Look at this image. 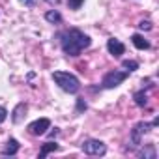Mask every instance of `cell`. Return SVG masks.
<instances>
[{
  "mask_svg": "<svg viewBox=\"0 0 159 159\" xmlns=\"http://www.w3.org/2000/svg\"><path fill=\"white\" fill-rule=\"evenodd\" d=\"M90 38L81 32V30H77V28H71V30H66L62 34V49L67 56H79L84 49L90 47Z\"/></svg>",
  "mask_w": 159,
  "mask_h": 159,
  "instance_id": "1",
  "label": "cell"
},
{
  "mask_svg": "<svg viewBox=\"0 0 159 159\" xmlns=\"http://www.w3.org/2000/svg\"><path fill=\"white\" fill-rule=\"evenodd\" d=\"M52 79L54 83L64 90V92H69V94H75L79 92V88H81V83H79V79L67 71H54L52 73Z\"/></svg>",
  "mask_w": 159,
  "mask_h": 159,
  "instance_id": "2",
  "label": "cell"
},
{
  "mask_svg": "<svg viewBox=\"0 0 159 159\" xmlns=\"http://www.w3.org/2000/svg\"><path fill=\"white\" fill-rule=\"evenodd\" d=\"M125 77H127V71H109L105 77H103V86L105 88H116L120 86L124 81H125Z\"/></svg>",
  "mask_w": 159,
  "mask_h": 159,
  "instance_id": "3",
  "label": "cell"
},
{
  "mask_svg": "<svg viewBox=\"0 0 159 159\" xmlns=\"http://www.w3.org/2000/svg\"><path fill=\"white\" fill-rule=\"evenodd\" d=\"M83 152L88 153V155H103V153L107 152V146H105L101 140L90 139V140H84V142H83Z\"/></svg>",
  "mask_w": 159,
  "mask_h": 159,
  "instance_id": "4",
  "label": "cell"
},
{
  "mask_svg": "<svg viewBox=\"0 0 159 159\" xmlns=\"http://www.w3.org/2000/svg\"><path fill=\"white\" fill-rule=\"evenodd\" d=\"M49 127H51V120H49V118H39V120H36V122H32V124L28 125V131H30L32 135L39 137V135H45Z\"/></svg>",
  "mask_w": 159,
  "mask_h": 159,
  "instance_id": "5",
  "label": "cell"
},
{
  "mask_svg": "<svg viewBox=\"0 0 159 159\" xmlns=\"http://www.w3.org/2000/svg\"><path fill=\"white\" fill-rule=\"evenodd\" d=\"M150 124H146V122H140V124H137L135 125V129H133V133H131V142L135 144V146H139L140 144V140H142V135L144 133H148L150 131Z\"/></svg>",
  "mask_w": 159,
  "mask_h": 159,
  "instance_id": "6",
  "label": "cell"
},
{
  "mask_svg": "<svg viewBox=\"0 0 159 159\" xmlns=\"http://www.w3.org/2000/svg\"><path fill=\"white\" fill-rule=\"evenodd\" d=\"M107 49H109V52L112 54V56H122L124 54V51H125V47H124V43L120 41V39H114V38H111L109 41H107Z\"/></svg>",
  "mask_w": 159,
  "mask_h": 159,
  "instance_id": "7",
  "label": "cell"
},
{
  "mask_svg": "<svg viewBox=\"0 0 159 159\" xmlns=\"http://www.w3.org/2000/svg\"><path fill=\"white\" fill-rule=\"evenodd\" d=\"M17 152H19V142H17L15 139H10V140L6 142L4 150H2V155H15Z\"/></svg>",
  "mask_w": 159,
  "mask_h": 159,
  "instance_id": "8",
  "label": "cell"
},
{
  "mask_svg": "<svg viewBox=\"0 0 159 159\" xmlns=\"http://www.w3.org/2000/svg\"><path fill=\"white\" fill-rule=\"evenodd\" d=\"M131 41H133V45H135L137 49H140V51H144V49L150 47V41L144 39V36H140V34H135V36L131 38Z\"/></svg>",
  "mask_w": 159,
  "mask_h": 159,
  "instance_id": "9",
  "label": "cell"
},
{
  "mask_svg": "<svg viewBox=\"0 0 159 159\" xmlns=\"http://www.w3.org/2000/svg\"><path fill=\"white\" fill-rule=\"evenodd\" d=\"M56 150H58V144H56V142H45V144L41 146V152H39V159L47 157V153H51V152H56Z\"/></svg>",
  "mask_w": 159,
  "mask_h": 159,
  "instance_id": "10",
  "label": "cell"
},
{
  "mask_svg": "<svg viewBox=\"0 0 159 159\" xmlns=\"http://www.w3.org/2000/svg\"><path fill=\"white\" fill-rule=\"evenodd\" d=\"M23 112H26V105H25V103L17 105V109L13 111V122H21V118H23Z\"/></svg>",
  "mask_w": 159,
  "mask_h": 159,
  "instance_id": "11",
  "label": "cell"
},
{
  "mask_svg": "<svg viewBox=\"0 0 159 159\" xmlns=\"http://www.w3.org/2000/svg\"><path fill=\"white\" fill-rule=\"evenodd\" d=\"M133 98H135V103H137L139 107H144V105L148 103V98H146V94H144V92H137Z\"/></svg>",
  "mask_w": 159,
  "mask_h": 159,
  "instance_id": "12",
  "label": "cell"
},
{
  "mask_svg": "<svg viewBox=\"0 0 159 159\" xmlns=\"http://www.w3.org/2000/svg\"><path fill=\"white\" fill-rule=\"evenodd\" d=\"M45 19H47L49 23H60L62 17H60L58 11H47V13H45Z\"/></svg>",
  "mask_w": 159,
  "mask_h": 159,
  "instance_id": "13",
  "label": "cell"
},
{
  "mask_svg": "<svg viewBox=\"0 0 159 159\" xmlns=\"http://www.w3.org/2000/svg\"><path fill=\"white\" fill-rule=\"evenodd\" d=\"M140 157H150V159H155V148H153V144H150L144 152H140Z\"/></svg>",
  "mask_w": 159,
  "mask_h": 159,
  "instance_id": "14",
  "label": "cell"
},
{
  "mask_svg": "<svg viewBox=\"0 0 159 159\" xmlns=\"http://www.w3.org/2000/svg\"><path fill=\"white\" fill-rule=\"evenodd\" d=\"M124 67H125L127 71H135V69L139 67V64H137L135 60H124Z\"/></svg>",
  "mask_w": 159,
  "mask_h": 159,
  "instance_id": "15",
  "label": "cell"
},
{
  "mask_svg": "<svg viewBox=\"0 0 159 159\" xmlns=\"http://www.w3.org/2000/svg\"><path fill=\"white\" fill-rule=\"evenodd\" d=\"M83 2H84V0H67V4H69L71 10H79L83 6Z\"/></svg>",
  "mask_w": 159,
  "mask_h": 159,
  "instance_id": "16",
  "label": "cell"
},
{
  "mask_svg": "<svg viewBox=\"0 0 159 159\" xmlns=\"http://www.w3.org/2000/svg\"><path fill=\"white\" fill-rule=\"evenodd\" d=\"M139 28L140 30H152V23L150 21H140L139 23Z\"/></svg>",
  "mask_w": 159,
  "mask_h": 159,
  "instance_id": "17",
  "label": "cell"
},
{
  "mask_svg": "<svg viewBox=\"0 0 159 159\" xmlns=\"http://www.w3.org/2000/svg\"><path fill=\"white\" fill-rule=\"evenodd\" d=\"M77 111H79V112L86 111V103H84V99H77Z\"/></svg>",
  "mask_w": 159,
  "mask_h": 159,
  "instance_id": "18",
  "label": "cell"
},
{
  "mask_svg": "<svg viewBox=\"0 0 159 159\" xmlns=\"http://www.w3.org/2000/svg\"><path fill=\"white\" fill-rule=\"evenodd\" d=\"M6 118H8V111H6L4 107H0V124H2Z\"/></svg>",
  "mask_w": 159,
  "mask_h": 159,
  "instance_id": "19",
  "label": "cell"
},
{
  "mask_svg": "<svg viewBox=\"0 0 159 159\" xmlns=\"http://www.w3.org/2000/svg\"><path fill=\"white\" fill-rule=\"evenodd\" d=\"M21 4H25V6H34L36 0H21Z\"/></svg>",
  "mask_w": 159,
  "mask_h": 159,
  "instance_id": "20",
  "label": "cell"
},
{
  "mask_svg": "<svg viewBox=\"0 0 159 159\" xmlns=\"http://www.w3.org/2000/svg\"><path fill=\"white\" fill-rule=\"evenodd\" d=\"M49 2H52V4H58V0H49Z\"/></svg>",
  "mask_w": 159,
  "mask_h": 159,
  "instance_id": "21",
  "label": "cell"
}]
</instances>
